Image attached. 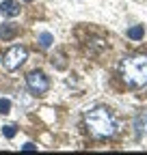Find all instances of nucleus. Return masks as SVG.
<instances>
[{
	"instance_id": "nucleus-7",
	"label": "nucleus",
	"mask_w": 147,
	"mask_h": 155,
	"mask_svg": "<svg viewBox=\"0 0 147 155\" xmlns=\"http://www.w3.org/2000/svg\"><path fill=\"white\" fill-rule=\"evenodd\" d=\"M134 134H136V138L147 136V114H138L134 119Z\"/></svg>"
},
{
	"instance_id": "nucleus-3",
	"label": "nucleus",
	"mask_w": 147,
	"mask_h": 155,
	"mask_svg": "<svg viewBox=\"0 0 147 155\" xmlns=\"http://www.w3.org/2000/svg\"><path fill=\"white\" fill-rule=\"evenodd\" d=\"M26 86H28V91H30L32 95L41 97V95H46L48 88H50V78H48L43 71L35 69V71H30V73L26 75Z\"/></svg>"
},
{
	"instance_id": "nucleus-11",
	"label": "nucleus",
	"mask_w": 147,
	"mask_h": 155,
	"mask_svg": "<svg viewBox=\"0 0 147 155\" xmlns=\"http://www.w3.org/2000/svg\"><path fill=\"white\" fill-rule=\"evenodd\" d=\"M9 112H11V101H9V99H0V114L5 116V114H9Z\"/></svg>"
},
{
	"instance_id": "nucleus-12",
	"label": "nucleus",
	"mask_w": 147,
	"mask_h": 155,
	"mask_svg": "<svg viewBox=\"0 0 147 155\" xmlns=\"http://www.w3.org/2000/svg\"><path fill=\"white\" fill-rule=\"evenodd\" d=\"M17 104H22V106H30V99L28 97H24V93L17 95Z\"/></svg>"
},
{
	"instance_id": "nucleus-4",
	"label": "nucleus",
	"mask_w": 147,
	"mask_h": 155,
	"mask_svg": "<svg viewBox=\"0 0 147 155\" xmlns=\"http://www.w3.org/2000/svg\"><path fill=\"white\" fill-rule=\"evenodd\" d=\"M26 58H28V50L22 48V45H13L5 56H2V65L7 71H15V69H20L24 63H26Z\"/></svg>"
},
{
	"instance_id": "nucleus-14",
	"label": "nucleus",
	"mask_w": 147,
	"mask_h": 155,
	"mask_svg": "<svg viewBox=\"0 0 147 155\" xmlns=\"http://www.w3.org/2000/svg\"><path fill=\"white\" fill-rule=\"evenodd\" d=\"M26 2H32V0H26Z\"/></svg>"
},
{
	"instance_id": "nucleus-1",
	"label": "nucleus",
	"mask_w": 147,
	"mask_h": 155,
	"mask_svg": "<svg viewBox=\"0 0 147 155\" xmlns=\"http://www.w3.org/2000/svg\"><path fill=\"white\" fill-rule=\"evenodd\" d=\"M84 121H87V127H89L91 136L97 138V140L110 138V136L117 131V119H115V114L110 112L108 108H104V106H97L93 110H89L87 116H84Z\"/></svg>"
},
{
	"instance_id": "nucleus-2",
	"label": "nucleus",
	"mask_w": 147,
	"mask_h": 155,
	"mask_svg": "<svg viewBox=\"0 0 147 155\" xmlns=\"http://www.w3.org/2000/svg\"><path fill=\"white\" fill-rule=\"evenodd\" d=\"M121 80L130 88H141L147 84V56L145 54H134L121 61L119 65Z\"/></svg>"
},
{
	"instance_id": "nucleus-6",
	"label": "nucleus",
	"mask_w": 147,
	"mask_h": 155,
	"mask_svg": "<svg viewBox=\"0 0 147 155\" xmlns=\"http://www.w3.org/2000/svg\"><path fill=\"white\" fill-rule=\"evenodd\" d=\"M17 32H20V26L13 24V22H7V24L0 26V39H2V41H11Z\"/></svg>"
},
{
	"instance_id": "nucleus-8",
	"label": "nucleus",
	"mask_w": 147,
	"mask_h": 155,
	"mask_svg": "<svg viewBox=\"0 0 147 155\" xmlns=\"http://www.w3.org/2000/svg\"><path fill=\"white\" fill-rule=\"evenodd\" d=\"M145 37V26H132L128 28V39H132V41H141Z\"/></svg>"
},
{
	"instance_id": "nucleus-5",
	"label": "nucleus",
	"mask_w": 147,
	"mask_h": 155,
	"mask_svg": "<svg viewBox=\"0 0 147 155\" xmlns=\"http://www.w3.org/2000/svg\"><path fill=\"white\" fill-rule=\"evenodd\" d=\"M0 13H2V17H17L20 15V2H15V0H2L0 2Z\"/></svg>"
},
{
	"instance_id": "nucleus-13",
	"label": "nucleus",
	"mask_w": 147,
	"mask_h": 155,
	"mask_svg": "<svg viewBox=\"0 0 147 155\" xmlns=\"http://www.w3.org/2000/svg\"><path fill=\"white\" fill-rule=\"evenodd\" d=\"M22 149H24V151H35V149H37V147H35V144H32V142H26V144H24V147H22Z\"/></svg>"
},
{
	"instance_id": "nucleus-10",
	"label": "nucleus",
	"mask_w": 147,
	"mask_h": 155,
	"mask_svg": "<svg viewBox=\"0 0 147 155\" xmlns=\"http://www.w3.org/2000/svg\"><path fill=\"white\" fill-rule=\"evenodd\" d=\"M15 131H17L15 125H5V127H2V136H5V138H13Z\"/></svg>"
},
{
	"instance_id": "nucleus-9",
	"label": "nucleus",
	"mask_w": 147,
	"mask_h": 155,
	"mask_svg": "<svg viewBox=\"0 0 147 155\" xmlns=\"http://www.w3.org/2000/svg\"><path fill=\"white\" fill-rule=\"evenodd\" d=\"M37 43H39L43 50H48V48H52V43H54V37H52L50 32H41L39 37H37Z\"/></svg>"
}]
</instances>
